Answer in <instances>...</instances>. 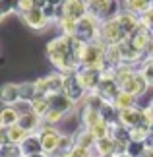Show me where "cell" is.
I'll use <instances>...</instances> for the list:
<instances>
[{"label": "cell", "mask_w": 153, "mask_h": 157, "mask_svg": "<svg viewBox=\"0 0 153 157\" xmlns=\"http://www.w3.org/2000/svg\"><path fill=\"white\" fill-rule=\"evenodd\" d=\"M85 41L76 35H58L48 41L47 58L60 74H76L82 68V52Z\"/></svg>", "instance_id": "cell-1"}, {"label": "cell", "mask_w": 153, "mask_h": 157, "mask_svg": "<svg viewBox=\"0 0 153 157\" xmlns=\"http://www.w3.org/2000/svg\"><path fill=\"white\" fill-rule=\"evenodd\" d=\"M114 78L118 82V86L122 91L134 95V97H140L147 91V87H151L147 80L143 78L142 70H136L132 64H120L118 68L114 70Z\"/></svg>", "instance_id": "cell-2"}, {"label": "cell", "mask_w": 153, "mask_h": 157, "mask_svg": "<svg viewBox=\"0 0 153 157\" xmlns=\"http://www.w3.org/2000/svg\"><path fill=\"white\" fill-rule=\"evenodd\" d=\"M105 54H107V45L103 41L97 39V41H91V43H85L83 52H82V66L103 70V66H105Z\"/></svg>", "instance_id": "cell-3"}, {"label": "cell", "mask_w": 153, "mask_h": 157, "mask_svg": "<svg viewBox=\"0 0 153 157\" xmlns=\"http://www.w3.org/2000/svg\"><path fill=\"white\" fill-rule=\"evenodd\" d=\"M128 35L122 29V25L118 23L116 17H111V20L101 21V31H99V41H103L107 47H116L120 45L122 41H126Z\"/></svg>", "instance_id": "cell-4"}, {"label": "cell", "mask_w": 153, "mask_h": 157, "mask_svg": "<svg viewBox=\"0 0 153 157\" xmlns=\"http://www.w3.org/2000/svg\"><path fill=\"white\" fill-rule=\"evenodd\" d=\"M87 2V14L97 17L99 21L111 20L120 12L118 0H85Z\"/></svg>", "instance_id": "cell-5"}, {"label": "cell", "mask_w": 153, "mask_h": 157, "mask_svg": "<svg viewBox=\"0 0 153 157\" xmlns=\"http://www.w3.org/2000/svg\"><path fill=\"white\" fill-rule=\"evenodd\" d=\"M83 16H87V2L85 0H64L62 4L56 6V20L54 21L58 23L62 17L78 21Z\"/></svg>", "instance_id": "cell-6"}, {"label": "cell", "mask_w": 153, "mask_h": 157, "mask_svg": "<svg viewBox=\"0 0 153 157\" xmlns=\"http://www.w3.org/2000/svg\"><path fill=\"white\" fill-rule=\"evenodd\" d=\"M99 31H101V21L93 17L91 14L83 16L82 20H78L76 23V37L85 41V43H91V41H97L99 39Z\"/></svg>", "instance_id": "cell-7"}, {"label": "cell", "mask_w": 153, "mask_h": 157, "mask_svg": "<svg viewBox=\"0 0 153 157\" xmlns=\"http://www.w3.org/2000/svg\"><path fill=\"white\" fill-rule=\"evenodd\" d=\"M39 138H41V144H43V149H45V153L48 155H54L58 151V144H60V138H62V134L54 128L52 124H45L43 122V126L39 128Z\"/></svg>", "instance_id": "cell-8"}, {"label": "cell", "mask_w": 153, "mask_h": 157, "mask_svg": "<svg viewBox=\"0 0 153 157\" xmlns=\"http://www.w3.org/2000/svg\"><path fill=\"white\" fill-rule=\"evenodd\" d=\"M64 78L66 74L52 72V74H47V76L39 78V80H35V83H37L41 95H51V93H58L64 89Z\"/></svg>", "instance_id": "cell-9"}, {"label": "cell", "mask_w": 153, "mask_h": 157, "mask_svg": "<svg viewBox=\"0 0 153 157\" xmlns=\"http://www.w3.org/2000/svg\"><path fill=\"white\" fill-rule=\"evenodd\" d=\"M153 117L147 113V109H140V107H132V109H124L118 114V122H122L128 128H134V126L145 122V120H151Z\"/></svg>", "instance_id": "cell-10"}, {"label": "cell", "mask_w": 153, "mask_h": 157, "mask_svg": "<svg viewBox=\"0 0 153 157\" xmlns=\"http://www.w3.org/2000/svg\"><path fill=\"white\" fill-rule=\"evenodd\" d=\"M76 74H78V80L82 82V86L85 87V91L89 93V91H95V89L99 87L105 72L99 70V68H85V66H82Z\"/></svg>", "instance_id": "cell-11"}, {"label": "cell", "mask_w": 153, "mask_h": 157, "mask_svg": "<svg viewBox=\"0 0 153 157\" xmlns=\"http://www.w3.org/2000/svg\"><path fill=\"white\" fill-rule=\"evenodd\" d=\"M20 17L27 27L33 29V31H43V29L51 23L48 17L45 16V12H43V8H31V10H25V12H20Z\"/></svg>", "instance_id": "cell-12"}, {"label": "cell", "mask_w": 153, "mask_h": 157, "mask_svg": "<svg viewBox=\"0 0 153 157\" xmlns=\"http://www.w3.org/2000/svg\"><path fill=\"white\" fill-rule=\"evenodd\" d=\"M140 21H142V20H140ZM128 41H130V43L136 47V49H140L142 52L147 54L149 47H151V43H153V31H151V29H147L143 23H140V25L132 31V35L128 37Z\"/></svg>", "instance_id": "cell-13"}, {"label": "cell", "mask_w": 153, "mask_h": 157, "mask_svg": "<svg viewBox=\"0 0 153 157\" xmlns=\"http://www.w3.org/2000/svg\"><path fill=\"white\" fill-rule=\"evenodd\" d=\"M120 91H122V89L118 86V82H116L114 74H105L103 80H101V83H99V87L95 89V93H99L105 101H109V103H113Z\"/></svg>", "instance_id": "cell-14"}, {"label": "cell", "mask_w": 153, "mask_h": 157, "mask_svg": "<svg viewBox=\"0 0 153 157\" xmlns=\"http://www.w3.org/2000/svg\"><path fill=\"white\" fill-rule=\"evenodd\" d=\"M62 91L68 95L74 103L83 101L85 95H87L85 87L82 86V82L78 80V74H66V78H64V89H62Z\"/></svg>", "instance_id": "cell-15"}, {"label": "cell", "mask_w": 153, "mask_h": 157, "mask_svg": "<svg viewBox=\"0 0 153 157\" xmlns=\"http://www.w3.org/2000/svg\"><path fill=\"white\" fill-rule=\"evenodd\" d=\"M118 47V51H120V56H122V62L124 64H138V62H143V58L147 56V54L145 52H142L140 49H136V47H134L130 41H122L120 45H116Z\"/></svg>", "instance_id": "cell-16"}, {"label": "cell", "mask_w": 153, "mask_h": 157, "mask_svg": "<svg viewBox=\"0 0 153 157\" xmlns=\"http://www.w3.org/2000/svg\"><path fill=\"white\" fill-rule=\"evenodd\" d=\"M47 99H48V105H51V109H56V111L64 113V114H68L72 109H74V105H76L64 91L51 93V95H47Z\"/></svg>", "instance_id": "cell-17"}, {"label": "cell", "mask_w": 153, "mask_h": 157, "mask_svg": "<svg viewBox=\"0 0 153 157\" xmlns=\"http://www.w3.org/2000/svg\"><path fill=\"white\" fill-rule=\"evenodd\" d=\"M20 149H21V155L23 157H31L35 153L45 151V149H43V144H41V138H39L37 132H35V134H29L25 140L20 144Z\"/></svg>", "instance_id": "cell-18"}, {"label": "cell", "mask_w": 153, "mask_h": 157, "mask_svg": "<svg viewBox=\"0 0 153 157\" xmlns=\"http://www.w3.org/2000/svg\"><path fill=\"white\" fill-rule=\"evenodd\" d=\"M17 124H20L25 132H29V134H35V132H39V128L43 126V118L39 117V114H35L33 111H29V113L20 114Z\"/></svg>", "instance_id": "cell-19"}, {"label": "cell", "mask_w": 153, "mask_h": 157, "mask_svg": "<svg viewBox=\"0 0 153 157\" xmlns=\"http://www.w3.org/2000/svg\"><path fill=\"white\" fill-rule=\"evenodd\" d=\"M0 99H2L4 105H10V107H14L16 103H20V101H21L20 83H4L2 91H0Z\"/></svg>", "instance_id": "cell-20"}, {"label": "cell", "mask_w": 153, "mask_h": 157, "mask_svg": "<svg viewBox=\"0 0 153 157\" xmlns=\"http://www.w3.org/2000/svg\"><path fill=\"white\" fill-rule=\"evenodd\" d=\"M27 136H29V132H25L20 124H14V126H10V128L4 130L2 144H16V146H20V144L25 140Z\"/></svg>", "instance_id": "cell-21"}, {"label": "cell", "mask_w": 153, "mask_h": 157, "mask_svg": "<svg viewBox=\"0 0 153 157\" xmlns=\"http://www.w3.org/2000/svg\"><path fill=\"white\" fill-rule=\"evenodd\" d=\"M122 4H124V10L132 12L140 17L151 10V0H122Z\"/></svg>", "instance_id": "cell-22"}, {"label": "cell", "mask_w": 153, "mask_h": 157, "mask_svg": "<svg viewBox=\"0 0 153 157\" xmlns=\"http://www.w3.org/2000/svg\"><path fill=\"white\" fill-rule=\"evenodd\" d=\"M17 120H20V113L16 111V107L6 105L2 109V113H0V126L6 130V128H10V126L17 124Z\"/></svg>", "instance_id": "cell-23"}, {"label": "cell", "mask_w": 153, "mask_h": 157, "mask_svg": "<svg viewBox=\"0 0 153 157\" xmlns=\"http://www.w3.org/2000/svg\"><path fill=\"white\" fill-rule=\"evenodd\" d=\"M95 149L99 155H107V153H114L116 151V140L109 134L105 138H99V140L95 142Z\"/></svg>", "instance_id": "cell-24"}, {"label": "cell", "mask_w": 153, "mask_h": 157, "mask_svg": "<svg viewBox=\"0 0 153 157\" xmlns=\"http://www.w3.org/2000/svg\"><path fill=\"white\" fill-rule=\"evenodd\" d=\"M20 95H21V101L31 103V101L41 93H39V87H37L35 82H23V83H20Z\"/></svg>", "instance_id": "cell-25"}, {"label": "cell", "mask_w": 153, "mask_h": 157, "mask_svg": "<svg viewBox=\"0 0 153 157\" xmlns=\"http://www.w3.org/2000/svg\"><path fill=\"white\" fill-rule=\"evenodd\" d=\"M101 113L99 111H95V109H91V107H83V111H82V124H83V128H91V126H95L97 122H101Z\"/></svg>", "instance_id": "cell-26"}, {"label": "cell", "mask_w": 153, "mask_h": 157, "mask_svg": "<svg viewBox=\"0 0 153 157\" xmlns=\"http://www.w3.org/2000/svg\"><path fill=\"white\" fill-rule=\"evenodd\" d=\"M74 138H76V146H82V147H87V149H93L95 142H97V138L91 134L87 128H83L82 132L74 134Z\"/></svg>", "instance_id": "cell-27"}, {"label": "cell", "mask_w": 153, "mask_h": 157, "mask_svg": "<svg viewBox=\"0 0 153 157\" xmlns=\"http://www.w3.org/2000/svg\"><path fill=\"white\" fill-rule=\"evenodd\" d=\"M99 113H101V118L105 120L107 124H114V122H118V114H120V111L114 107V103H109V101H107Z\"/></svg>", "instance_id": "cell-28"}, {"label": "cell", "mask_w": 153, "mask_h": 157, "mask_svg": "<svg viewBox=\"0 0 153 157\" xmlns=\"http://www.w3.org/2000/svg\"><path fill=\"white\" fill-rule=\"evenodd\" d=\"M114 107L118 109V111H124V109H132V107H136V97L130 93H126V91H120L118 95H116V99L113 101Z\"/></svg>", "instance_id": "cell-29"}, {"label": "cell", "mask_w": 153, "mask_h": 157, "mask_svg": "<svg viewBox=\"0 0 153 157\" xmlns=\"http://www.w3.org/2000/svg\"><path fill=\"white\" fill-rule=\"evenodd\" d=\"M51 109V105H48V99H47V95H37L33 101H31V111L35 114H39V117L43 118L47 114V111Z\"/></svg>", "instance_id": "cell-30"}, {"label": "cell", "mask_w": 153, "mask_h": 157, "mask_svg": "<svg viewBox=\"0 0 153 157\" xmlns=\"http://www.w3.org/2000/svg\"><path fill=\"white\" fill-rule=\"evenodd\" d=\"M83 101H85V107H91V109H95V111H101L103 105L107 103V101L103 99L99 93H95V91H89L87 95H85Z\"/></svg>", "instance_id": "cell-31"}, {"label": "cell", "mask_w": 153, "mask_h": 157, "mask_svg": "<svg viewBox=\"0 0 153 157\" xmlns=\"http://www.w3.org/2000/svg\"><path fill=\"white\" fill-rule=\"evenodd\" d=\"M140 70H142L143 78L147 80V83L153 87V56H145L142 66H140Z\"/></svg>", "instance_id": "cell-32"}, {"label": "cell", "mask_w": 153, "mask_h": 157, "mask_svg": "<svg viewBox=\"0 0 153 157\" xmlns=\"http://www.w3.org/2000/svg\"><path fill=\"white\" fill-rule=\"evenodd\" d=\"M145 149H147V144L145 142H130L128 144V155H132V157H142L145 153Z\"/></svg>", "instance_id": "cell-33"}, {"label": "cell", "mask_w": 153, "mask_h": 157, "mask_svg": "<svg viewBox=\"0 0 153 157\" xmlns=\"http://www.w3.org/2000/svg\"><path fill=\"white\" fill-rule=\"evenodd\" d=\"M12 12H17V0H0V17H6Z\"/></svg>", "instance_id": "cell-34"}, {"label": "cell", "mask_w": 153, "mask_h": 157, "mask_svg": "<svg viewBox=\"0 0 153 157\" xmlns=\"http://www.w3.org/2000/svg\"><path fill=\"white\" fill-rule=\"evenodd\" d=\"M64 118V113H60V111H56V109H48L47 111V114L43 117V122L45 124H56L58 120H62Z\"/></svg>", "instance_id": "cell-35"}, {"label": "cell", "mask_w": 153, "mask_h": 157, "mask_svg": "<svg viewBox=\"0 0 153 157\" xmlns=\"http://www.w3.org/2000/svg\"><path fill=\"white\" fill-rule=\"evenodd\" d=\"M140 20H142V23H143L145 27H147V29H151V31H153V10L145 12V14H143L142 17H140Z\"/></svg>", "instance_id": "cell-36"}, {"label": "cell", "mask_w": 153, "mask_h": 157, "mask_svg": "<svg viewBox=\"0 0 153 157\" xmlns=\"http://www.w3.org/2000/svg\"><path fill=\"white\" fill-rule=\"evenodd\" d=\"M52 157H74V155H72V149H68V151H56Z\"/></svg>", "instance_id": "cell-37"}, {"label": "cell", "mask_w": 153, "mask_h": 157, "mask_svg": "<svg viewBox=\"0 0 153 157\" xmlns=\"http://www.w3.org/2000/svg\"><path fill=\"white\" fill-rule=\"evenodd\" d=\"M145 144H147V147H153V130H149V136L145 140Z\"/></svg>", "instance_id": "cell-38"}, {"label": "cell", "mask_w": 153, "mask_h": 157, "mask_svg": "<svg viewBox=\"0 0 153 157\" xmlns=\"http://www.w3.org/2000/svg\"><path fill=\"white\" fill-rule=\"evenodd\" d=\"M142 157H153V147H147V149H145V153H143Z\"/></svg>", "instance_id": "cell-39"}, {"label": "cell", "mask_w": 153, "mask_h": 157, "mask_svg": "<svg viewBox=\"0 0 153 157\" xmlns=\"http://www.w3.org/2000/svg\"><path fill=\"white\" fill-rule=\"evenodd\" d=\"M145 109H147V113L151 114V117H153V99H151V103L147 105V107H145Z\"/></svg>", "instance_id": "cell-40"}, {"label": "cell", "mask_w": 153, "mask_h": 157, "mask_svg": "<svg viewBox=\"0 0 153 157\" xmlns=\"http://www.w3.org/2000/svg\"><path fill=\"white\" fill-rule=\"evenodd\" d=\"M31 157H51V155L45 153V151H41V153H35V155H31Z\"/></svg>", "instance_id": "cell-41"}, {"label": "cell", "mask_w": 153, "mask_h": 157, "mask_svg": "<svg viewBox=\"0 0 153 157\" xmlns=\"http://www.w3.org/2000/svg\"><path fill=\"white\" fill-rule=\"evenodd\" d=\"M99 157H116L114 153H107V155H99Z\"/></svg>", "instance_id": "cell-42"}, {"label": "cell", "mask_w": 153, "mask_h": 157, "mask_svg": "<svg viewBox=\"0 0 153 157\" xmlns=\"http://www.w3.org/2000/svg\"><path fill=\"white\" fill-rule=\"evenodd\" d=\"M116 157H132V155H128V153H120V155H116Z\"/></svg>", "instance_id": "cell-43"}, {"label": "cell", "mask_w": 153, "mask_h": 157, "mask_svg": "<svg viewBox=\"0 0 153 157\" xmlns=\"http://www.w3.org/2000/svg\"><path fill=\"white\" fill-rule=\"evenodd\" d=\"M151 130H153V120H151Z\"/></svg>", "instance_id": "cell-44"}, {"label": "cell", "mask_w": 153, "mask_h": 157, "mask_svg": "<svg viewBox=\"0 0 153 157\" xmlns=\"http://www.w3.org/2000/svg\"><path fill=\"white\" fill-rule=\"evenodd\" d=\"M151 10H153V0H151Z\"/></svg>", "instance_id": "cell-45"}, {"label": "cell", "mask_w": 153, "mask_h": 157, "mask_svg": "<svg viewBox=\"0 0 153 157\" xmlns=\"http://www.w3.org/2000/svg\"><path fill=\"white\" fill-rule=\"evenodd\" d=\"M91 157H93V155H91Z\"/></svg>", "instance_id": "cell-46"}]
</instances>
